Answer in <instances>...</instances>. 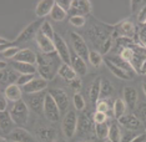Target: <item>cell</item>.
I'll use <instances>...</instances> for the list:
<instances>
[{"label": "cell", "mask_w": 146, "mask_h": 142, "mask_svg": "<svg viewBox=\"0 0 146 142\" xmlns=\"http://www.w3.org/2000/svg\"><path fill=\"white\" fill-rule=\"evenodd\" d=\"M41 20H36V21H33L30 25H28L26 28L23 30L20 34H19V36L15 39L14 41V45L18 46V44H23V42H28L29 40H31V39L36 38V35H38V32L40 31V28L42 25Z\"/></svg>", "instance_id": "obj_6"}, {"label": "cell", "mask_w": 146, "mask_h": 142, "mask_svg": "<svg viewBox=\"0 0 146 142\" xmlns=\"http://www.w3.org/2000/svg\"><path fill=\"white\" fill-rule=\"evenodd\" d=\"M112 39L117 38H130L132 39L137 34V29H136L135 24L129 19H124L119 24L114 26V32H112Z\"/></svg>", "instance_id": "obj_4"}, {"label": "cell", "mask_w": 146, "mask_h": 142, "mask_svg": "<svg viewBox=\"0 0 146 142\" xmlns=\"http://www.w3.org/2000/svg\"><path fill=\"white\" fill-rule=\"evenodd\" d=\"M95 122L88 114H82L79 116L78 120V130L76 133L79 135V137L81 138H88L91 136V132H95Z\"/></svg>", "instance_id": "obj_8"}, {"label": "cell", "mask_w": 146, "mask_h": 142, "mask_svg": "<svg viewBox=\"0 0 146 142\" xmlns=\"http://www.w3.org/2000/svg\"><path fill=\"white\" fill-rule=\"evenodd\" d=\"M58 75L64 79L65 81H69V82L78 77V74H76L75 70L71 67V65H69V64H61L60 67H59Z\"/></svg>", "instance_id": "obj_29"}, {"label": "cell", "mask_w": 146, "mask_h": 142, "mask_svg": "<svg viewBox=\"0 0 146 142\" xmlns=\"http://www.w3.org/2000/svg\"><path fill=\"white\" fill-rule=\"evenodd\" d=\"M89 38L94 42L96 48L100 49L101 45L108 40L109 38H112V32H114V26L105 25L104 22H96L95 25H92L88 30Z\"/></svg>", "instance_id": "obj_2"}, {"label": "cell", "mask_w": 146, "mask_h": 142, "mask_svg": "<svg viewBox=\"0 0 146 142\" xmlns=\"http://www.w3.org/2000/svg\"><path fill=\"white\" fill-rule=\"evenodd\" d=\"M11 46H14V42H11L10 40H6L5 38H0V51H4L6 49L11 48Z\"/></svg>", "instance_id": "obj_49"}, {"label": "cell", "mask_w": 146, "mask_h": 142, "mask_svg": "<svg viewBox=\"0 0 146 142\" xmlns=\"http://www.w3.org/2000/svg\"><path fill=\"white\" fill-rule=\"evenodd\" d=\"M117 122L120 124V126H122L125 128V130L137 132V133L140 131H144V128H145V125L139 120L135 114H125L122 117L119 118Z\"/></svg>", "instance_id": "obj_9"}, {"label": "cell", "mask_w": 146, "mask_h": 142, "mask_svg": "<svg viewBox=\"0 0 146 142\" xmlns=\"http://www.w3.org/2000/svg\"><path fill=\"white\" fill-rule=\"evenodd\" d=\"M15 124L13 121V118L10 116V112H0V130H1V133L3 136L5 135H10V132L14 130Z\"/></svg>", "instance_id": "obj_20"}, {"label": "cell", "mask_w": 146, "mask_h": 142, "mask_svg": "<svg viewBox=\"0 0 146 142\" xmlns=\"http://www.w3.org/2000/svg\"><path fill=\"white\" fill-rule=\"evenodd\" d=\"M35 40H36V44H38L39 50H40L42 54H52V52H56L54 40L48 38V36H45L44 34H41L40 31L38 32Z\"/></svg>", "instance_id": "obj_17"}, {"label": "cell", "mask_w": 146, "mask_h": 142, "mask_svg": "<svg viewBox=\"0 0 146 142\" xmlns=\"http://www.w3.org/2000/svg\"><path fill=\"white\" fill-rule=\"evenodd\" d=\"M38 142H54L56 140V131L52 127H41L36 131Z\"/></svg>", "instance_id": "obj_23"}, {"label": "cell", "mask_w": 146, "mask_h": 142, "mask_svg": "<svg viewBox=\"0 0 146 142\" xmlns=\"http://www.w3.org/2000/svg\"><path fill=\"white\" fill-rule=\"evenodd\" d=\"M111 46H112V38H109L108 40H106L104 44L101 45V48H100V52L102 55H106L109 51H110V49H111Z\"/></svg>", "instance_id": "obj_48"}, {"label": "cell", "mask_w": 146, "mask_h": 142, "mask_svg": "<svg viewBox=\"0 0 146 142\" xmlns=\"http://www.w3.org/2000/svg\"><path fill=\"white\" fill-rule=\"evenodd\" d=\"M142 1H131L130 5H131V10L132 11H136V8L139 6V4H141Z\"/></svg>", "instance_id": "obj_54"}, {"label": "cell", "mask_w": 146, "mask_h": 142, "mask_svg": "<svg viewBox=\"0 0 146 142\" xmlns=\"http://www.w3.org/2000/svg\"><path fill=\"white\" fill-rule=\"evenodd\" d=\"M9 112H10V116L14 121V124L18 127H23L28 124L29 117H30V108H29L24 100H19L14 102L11 110Z\"/></svg>", "instance_id": "obj_3"}, {"label": "cell", "mask_w": 146, "mask_h": 142, "mask_svg": "<svg viewBox=\"0 0 146 142\" xmlns=\"http://www.w3.org/2000/svg\"><path fill=\"white\" fill-rule=\"evenodd\" d=\"M121 135L122 131L120 128L119 122H112L110 125V131H109V140L111 142H121Z\"/></svg>", "instance_id": "obj_33"}, {"label": "cell", "mask_w": 146, "mask_h": 142, "mask_svg": "<svg viewBox=\"0 0 146 142\" xmlns=\"http://www.w3.org/2000/svg\"><path fill=\"white\" fill-rule=\"evenodd\" d=\"M109 131H110V125L104 122V124H95V135L99 140H108Z\"/></svg>", "instance_id": "obj_35"}, {"label": "cell", "mask_w": 146, "mask_h": 142, "mask_svg": "<svg viewBox=\"0 0 146 142\" xmlns=\"http://www.w3.org/2000/svg\"><path fill=\"white\" fill-rule=\"evenodd\" d=\"M78 120H79V116L72 110L68 111L64 115L62 124H61V130L65 137H68V138L74 137V135L76 133V130H78Z\"/></svg>", "instance_id": "obj_5"}, {"label": "cell", "mask_w": 146, "mask_h": 142, "mask_svg": "<svg viewBox=\"0 0 146 142\" xmlns=\"http://www.w3.org/2000/svg\"><path fill=\"white\" fill-rule=\"evenodd\" d=\"M86 142H89V141H86Z\"/></svg>", "instance_id": "obj_61"}, {"label": "cell", "mask_w": 146, "mask_h": 142, "mask_svg": "<svg viewBox=\"0 0 146 142\" xmlns=\"http://www.w3.org/2000/svg\"><path fill=\"white\" fill-rule=\"evenodd\" d=\"M101 81L102 79L98 77L92 81V84L89 87V100L92 105H96V102L100 98V89H101Z\"/></svg>", "instance_id": "obj_27"}, {"label": "cell", "mask_w": 146, "mask_h": 142, "mask_svg": "<svg viewBox=\"0 0 146 142\" xmlns=\"http://www.w3.org/2000/svg\"><path fill=\"white\" fill-rule=\"evenodd\" d=\"M70 40H71V45L72 49H74V52L78 54L80 57H82L85 61H89V54H90V50L88 48V44L84 40V38L78 34V32L72 31L70 32Z\"/></svg>", "instance_id": "obj_7"}, {"label": "cell", "mask_w": 146, "mask_h": 142, "mask_svg": "<svg viewBox=\"0 0 146 142\" xmlns=\"http://www.w3.org/2000/svg\"><path fill=\"white\" fill-rule=\"evenodd\" d=\"M126 110H127V106H126L125 101L122 98H116L114 101V106H112V116L116 120H119L126 114Z\"/></svg>", "instance_id": "obj_30"}, {"label": "cell", "mask_w": 146, "mask_h": 142, "mask_svg": "<svg viewBox=\"0 0 146 142\" xmlns=\"http://www.w3.org/2000/svg\"><path fill=\"white\" fill-rule=\"evenodd\" d=\"M10 140H8V138H6L5 136H1L0 137V142H9Z\"/></svg>", "instance_id": "obj_58"}, {"label": "cell", "mask_w": 146, "mask_h": 142, "mask_svg": "<svg viewBox=\"0 0 146 142\" xmlns=\"http://www.w3.org/2000/svg\"><path fill=\"white\" fill-rule=\"evenodd\" d=\"M114 95V86L109 80L102 79L101 81V89H100V98H111Z\"/></svg>", "instance_id": "obj_34"}, {"label": "cell", "mask_w": 146, "mask_h": 142, "mask_svg": "<svg viewBox=\"0 0 146 142\" xmlns=\"http://www.w3.org/2000/svg\"><path fill=\"white\" fill-rule=\"evenodd\" d=\"M13 61L36 65V62H38V55L33 50H30V49H20V51L18 52V55L15 56Z\"/></svg>", "instance_id": "obj_19"}, {"label": "cell", "mask_w": 146, "mask_h": 142, "mask_svg": "<svg viewBox=\"0 0 146 142\" xmlns=\"http://www.w3.org/2000/svg\"><path fill=\"white\" fill-rule=\"evenodd\" d=\"M140 75H146V59H145V61L142 62V65H141V69H140Z\"/></svg>", "instance_id": "obj_55"}, {"label": "cell", "mask_w": 146, "mask_h": 142, "mask_svg": "<svg viewBox=\"0 0 146 142\" xmlns=\"http://www.w3.org/2000/svg\"><path fill=\"white\" fill-rule=\"evenodd\" d=\"M134 46V45H132ZM132 46H129V48H122L120 54H119V56L124 61L129 62V64H131L132 59H134V49H132Z\"/></svg>", "instance_id": "obj_39"}, {"label": "cell", "mask_w": 146, "mask_h": 142, "mask_svg": "<svg viewBox=\"0 0 146 142\" xmlns=\"http://www.w3.org/2000/svg\"><path fill=\"white\" fill-rule=\"evenodd\" d=\"M70 87L72 89V90H75V91H78V90H80V87H81V80L80 79H74L72 81H70Z\"/></svg>", "instance_id": "obj_51"}, {"label": "cell", "mask_w": 146, "mask_h": 142, "mask_svg": "<svg viewBox=\"0 0 146 142\" xmlns=\"http://www.w3.org/2000/svg\"><path fill=\"white\" fill-rule=\"evenodd\" d=\"M104 142H111L110 140H109V138H108V140H104Z\"/></svg>", "instance_id": "obj_60"}, {"label": "cell", "mask_w": 146, "mask_h": 142, "mask_svg": "<svg viewBox=\"0 0 146 142\" xmlns=\"http://www.w3.org/2000/svg\"><path fill=\"white\" fill-rule=\"evenodd\" d=\"M42 114L45 115V117L48 118L50 122H58L60 120L61 116V111L59 106L56 105L55 100L52 98V96L48 92L45 98V104H44V112Z\"/></svg>", "instance_id": "obj_10"}, {"label": "cell", "mask_w": 146, "mask_h": 142, "mask_svg": "<svg viewBox=\"0 0 146 142\" xmlns=\"http://www.w3.org/2000/svg\"><path fill=\"white\" fill-rule=\"evenodd\" d=\"M139 21L141 24H146V4L144 5V8L139 11Z\"/></svg>", "instance_id": "obj_52"}, {"label": "cell", "mask_w": 146, "mask_h": 142, "mask_svg": "<svg viewBox=\"0 0 146 142\" xmlns=\"http://www.w3.org/2000/svg\"><path fill=\"white\" fill-rule=\"evenodd\" d=\"M56 4H58L62 10H65L66 13L70 11L71 9V4H72V0H56Z\"/></svg>", "instance_id": "obj_47"}, {"label": "cell", "mask_w": 146, "mask_h": 142, "mask_svg": "<svg viewBox=\"0 0 146 142\" xmlns=\"http://www.w3.org/2000/svg\"><path fill=\"white\" fill-rule=\"evenodd\" d=\"M109 60H110L111 62H114V64L116 66H119L120 69H122V70H125L126 72H129V74L131 75V76H134V74H136L135 70L132 69V66L131 64H129V62H126L124 61L120 57V56H109Z\"/></svg>", "instance_id": "obj_31"}, {"label": "cell", "mask_w": 146, "mask_h": 142, "mask_svg": "<svg viewBox=\"0 0 146 142\" xmlns=\"http://www.w3.org/2000/svg\"><path fill=\"white\" fill-rule=\"evenodd\" d=\"M139 44H141L146 49V30H142L139 34Z\"/></svg>", "instance_id": "obj_53"}, {"label": "cell", "mask_w": 146, "mask_h": 142, "mask_svg": "<svg viewBox=\"0 0 146 142\" xmlns=\"http://www.w3.org/2000/svg\"><path fill=\"white\" fill-rule=\"evenodd\" d=\"M49 94L52 96V98L55 100L56 105L59 106L61 111V115H65L69 111V106H70V100L68 97V94L62 90V89H51L49 91Z\"/></svg>", "instance_id": "obj_13"}, {"label": "cell", "mask_w": 146, "mask_h": 142, "mask_svg": "<svg viewBox=\"0 0 146 142\" xmlns=\"http://www.w3.org/2000/svg\"><path fill=\"white\" fill-rule=\"evenodd\" d=\"M135 115L142 124L146 125V102H140L135 108Z\"/></svg>", "instance_id": "obj_38"}, {"label": "cell", "mask_w": 146, "mask_h": 142, "mask_svg": "<svg viewBox=\"0 0 146 142\" xmlns=\"http://www.w3.org/2000/svg\"><path fill=\"white\" fill-rule=\"evenodd\" d=\"M112 106H114V102L111 101V98H99V101L95 105V108L96 111L104 112L108 115L110 111H112Z\"/></svg>", "instance_id": "obj_32"}, {"label": "cell", "mask_w": 146, "mask_h": 142, "mask_svg": "<svg viewBox=\"0 0 146 142\" xmlns=\"http://www.w3.org/2000/svg\"><path fill=\"white\" fill-rule=\"evenodd\" d=\"M23 89L16 84H13V85H9V86L5 87L4 90V95L6 96L9 101H13V102H16L19 100H21V96H23Z\"/></svg>", "instance_id": "obj_24"}, {"label": "cell", "mask_w": 146, "mask_h": 142, "mask_svg": "<svg viewBox=\"0 0 146 142\" xmlns=\"http://www.w3.org/2000/svg\"><path fill=\"white\" fill-rule=\"evenodd\" d=\"M11 67L15 71H18L20 75H35L36 71H38V67L35 65L25 64V62H18V61H13Z\"/></svg>", "instance_id": "obj_26"}, {"label": "cell", "mask_w": 146, "mask_h": 142, "mask_svg": "<svg viewBox=\"0 0 146 142\" xmlns=\"http://www.w3.org/2000/svg\"><path fill=\"white\" fill-rule=\"evenodd\" d=\"M105 61V59L102 57V54L100 51H90L89 54V64L94 67H100L102 65V62Z\"/></svg>", "instance_id": "obj_36"}, {"label": "cell", "mask_w": 146, "mask_h": 142, "mask_svg": "<svg viewBox=\"0 0 146 142\" xmlns=\"http://www.w3.org/2000/svg\"><path fill=\"white\" fill-rule=\"evenodd\" d=\"M142 91H144L145 96H146V80L142 81Z\"/></svg>", "instance_id": "obj_57"}, {"label": "cell", "mask_w": 146, "mask_h": 142, "mask_svg": "<svg viewBox=\"0 0 146 142\" xmlns=\"http://www.w3.org/2000/svg\"><path fill=\"white\" fill-rule=\"evenodd\" d=\"M8 67V64L4 61V60H1L0 61V70H5V69Z\"/></svg>", "instance_id": "obj_56"}, {"label": "cell", "mask_w": 146, "mask_h": 142, "mask_svg": "<svg viewBox=\"0 0 146 142\" xmlns=\"http://www.w3.org/2000/svg\"><path fill=\"white\" fill-rule=\"evenodd\" d=\"M54 44H55V51L59 55L60 60L62 64H69L71 62V51L69 49L68 44L65 42V40L61 38L59 34H55L54 38Z\"/></svg>", "instance_id": "obj_11"}, {"label": "cell", "mask_w": 146, "mask_h": 142, "mask_svg": "<svg viewBox=\"0 0 146 142\" xmlns=\"http://www.w3.org/2000/svg\"><path fill=\"white\" fill-rule=\"evenodd\" d=\"M71 67L75 70V72L80 76H84V75L88 74V64L82 57H80L78 54L75 52H71V62H70Z\"/></svg>", "instance_id": "obj_21"}, {"label": "cell", "mask_w": 146, "mask_h": 142, "mask_svg": "<svg viewBox=\"0 0 146 142\" xmlns=\"http://www.w3.org/2000/svg\"><path fill=\"white\" fill-rule=\"evenodd\" d=\"M8 137L11 142H38L34 135L24 127H15Z\"/></svg>", "instance_id": "obj_14"}, {"label": "cell", "mask_w": 146, "mask_h": 142, "mask_svg": "<svg viewBox=\"0 0 146 142\" xmlns=\"http://www.w3.org/2000/svg\"><path fill=\"white\" fill-rule=\"evenodd\" d=\"M40 32H41V34H44L45 36H48V38L52 39V40H54L55 34H56L49 21H44V22H42V25H41V28H40Z\"/></svg>", "instance_id": "obj_41"}, {"label": "cell", "mask_w": 146, "mask_h": 142, "mask_svg": "<svg viewBox=\"0 0 146 142\" xmlns=\"http://www.w3.org/2000/svg\"><path fill=\"white\" fill-rule=\"evenodd\" d=\"M34 77H35V75H20L18 81H16V85H19L20 87H24L25 85H28Z\"/></svg>", "instance_id": "obj_44"}, {"label": "cell", "mask_w": 146, "mask_h": 142, "mask_svg": "<svg viewBox=\"0 0 146 142\" xmlns=\"http://www.w3.org/2000/svg\"><path fill=\"white\" fill-rule=\"evenodd\" d=\"M19 72L15 71L14 69L10 70V69H5V70H0V81H1L3 85H13V84H16L19 79Z\"/></svg>", "instance_id": "obj_25"}, {"label": "cell", "mask_w": 146, "mask_h": 142, "mask_svg": "<svg viewBox=\"0 0 146 142\" xmlns=\"http://www.w3.org/2000/svg\"><path fill=\"white\" fill-rule=\"evenodd\" d=\"M54 5H55L54 0H40V1L38 3V5H36V8H35L36 16L42 19V18H45L46 15H50Z\"/></svg>", "instance_id": "obj_22"}, {"label": "cell", "mask_w": 146, "mask_h": 142, "mask_svg": "<svg viewBox=\"0 0 146 142\" xmlns=\"http://www.w3.org/2000/svg\"><path fill=\"white\" fill-rule=\"evenodd\" d=\"M72 105H74V107L78 111H82L85 108V98H84V96H82L81 94H79V92H76V94L74 95V97H72Z\"/></svg>", "instance_id": "obj_40"}, {"label": "cell", "mask_w": 146, "mask_h": 142, "mask_svg": "<svg viewBox=\"0 0 146 142\" xmlns=\"http://www.w3.org/2000/svg\"><path fill=\"white\" fill-rule=\"evenodd\" d=\"M137 135H140V133H137V132H132V131H127V130L122 131L121 142H131Z\"/></svg>", "instance_id": "obj_45"}, {"label": "cell", "mask_w": 146, "mask_h": 142, "mask_svg": "<svg viewBox=\"0 0 146 142\" xmlns=\"http://www.w3.org/2000/svg\"><path fill=\"white\" fill-rule=\"evenodd\" d=\"M46 92H38V94H31L26 96V105L29 106L30 111L35 112V114H41L44 112V104L46 98Z\"/></svg>", "instance_id": "obj_12"}, {"label": "cell", "mask_w": 146, "mask_h": 142, "mask_svg": "<svg viewBox=\"0 0 146 142\" xmlns=\"http://www.w3.org/2000/svg\"><path fill=\"white\" fill-rule=\"evenodd\" d=\"M91 1L89 0H72L71 9H70V14L74 15H88L91 13Z\"/></svg>", "instance_id": "obj_18"}, {"label": "cell", "mask_w": 146, "mask_h": 142, "mask_svg": "<svg viewBox=\"0 0 146 142\" xmlns=\"http://www.w3.org/2000/svg\"><path fill=\"white\" fill-rule=\"evenodd\" d=\"M46 87H48V80H45V79H42V77H34L28 85H25V86L21 89H23V91H24V94L31 95V94L42 92Z\"/></svg>", "instance_id": "obj_15"}, {"label": "cell", "mask_w": 146, "mask_h": 142, "mask_svg": "<svg viewBox=\"0 0 146 142\" xmlns=\"http://www.w3.org/2000/svg\"><path fill=\"white\" fill-rule=\"evenodd\" d=\"M19 51H20V49H19L16 45H14V46H11V48L6 49V50L1 51V55H3V57H4V59H10V60H14V57L18 55Z\"/></svg>", "instance_id": "obj_42"}, {"label": "cell", "mask_w": 146, "mask_h": 142, "mask_svg": "<svg viewBox=\"0 0 146 142\" xmlns=\"http://www.w3.org/2000/svg\"><path fill=\"white\" fill-rule=\"evenodd\" d=\"M92 120H94L95 124H104V122L108 121V115L104 114V112L95 111L94 115H92Z\"/></svg>", "instance_id": "obj_46"}, {"label": "cell", "mask_w": 146, "mask_h": 142, "mask_svg": "<svg viewBox=\"0 0 146 142\" xmlns=\"http://www.w3.org/2000/svg\"><path fill=\"white\" fill-rule=\"evenodd\" d=\"M105 64L106 66H108V69L111 71V74H114L116 77H119V79H121V80H130V79L132 77L129 72H126L125 70H122V69H120L119 66H116L114 62H111L110 60H109L108 57L105 59Z\"/></svg>", "instance_id": "obj_28"}, {"label": "cell", "mask_w": 146, "mask_h": 142, "mask_svg": "<svg viewBox=\"0 0 146 142\" xmlns=\"http://www.w3.org/2000/svg\"><path fill=\"white\" fill-rule=\"evenodd\" d=\"M50 18L54 21H61V20H64V19L66 18V11L62 10L60 6L55 3L54 8H52V10L50 13Z\"/></svg>", "instance_id": "obj_37"}, {"label": "cell", "mask_w": 146, "mask_h": 142, "mask_svg": "<svg viewBox=\"0 0 146 142\" xmlns=\"http://www.w3.org/2000/svg\"><path fill=\"white\" fill-rule=\"evenodd\" d=\"M122 100L130 110H135L139 104V94L132 86H125L122 89Z\"/></svg>", "instance_id": "obj_16"}, {"label": "cell", "mask_w": 146, "mask_h": 142, "mask_svg": "<svg viewBox=\"0 0 146 142\" xmlns=\"http://www.w3.org/2000/svg\"><path fill=\"white\" fill-rule=\"evenodd\" d=\"M8 98L4 95V92H3L1 95H0V112H4L6 111V107H8Z\"/></svg>", "instance_id": "obj_50"}, {"label": "cell", "mask_w": 146, "mask_h": 142, "mask_svg": "<svg viewBox=\"0 0 146 142\" xmlns=\"http://www.w3.org/2000/svg\"><path fill=\"white\" fill-rule=\"evenodd\" d=\"M60 61V57L56 52L38 55V62H36L38 66L36 67H38V72L40 74V77L45 79L48 81L52 80L59 71Z\"/></svg>", "instance_id": "obj_1"}, {"label": "cell", "mask_w": 146, "mask_h": 142, "mask_svg": "<svg viewBox=\"0 0 146 142\" xmlns=\"http://www.w3.org/2000/svg\"><path fill=\"white\" fill-rule=\"evenodd\" d=\"M70 24L75 28H82L86 24V19L82 15H74L70 16Z\"/></svg>", "instance_id": "obj_43"}, {"label": "cell", "mask_w": 146, "mask_h": 142, "mask_svg": "<svg viewBox=\"0 0 146 142\" xmlns=\"http://www.w3.org/2000/svg\"><path fill=\"white\" fill-rule=\"evenodd\" d=\"M54 142H68L66 140H64V138H56V140Z\"/></svg>", "instance_id": "obj_59"}]
</instances>
